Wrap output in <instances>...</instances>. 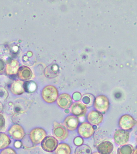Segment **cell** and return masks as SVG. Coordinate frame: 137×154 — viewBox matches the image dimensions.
<instances>
[{
  "label": "cell",
  "instance_id": "obj_1",
  "mask_svg": "<svg viewBox=\"0 0 137 154\" xmlns=\"http://www.w3.org/2000/svg\"><path fill=\"white\" fill-rule=\"evenodd\" d=\"M41 94L44 100L49 104L55 102L59 96V92L57 88L51 85L45 86L42 90Z\"/></svg>",
  "mask_w": 137,
  "mask_h": 154
},
{
  "label": "cell",
  "instance_id": "obj_2",
  "mask_svg": "<svg viewBox=\"0 0 137 154\" xmlns=\"http://www.w3.org/2000/svg\"><path fill=\"white\" fill-rule=\"evenodd\" d=\"M94 107L98 112L101 113H105L109 109V100L105 95H99L94 100Z\"/></svg>",
  "mask_w": 137,
  "mask_h": 154
},
{
  "label": "cell",
  "instance_id": "obj_3",
  "mask_svg": "<svg viewBox=\"0 0 137 154\" xmlns=\"http://www.w3.org/2000/svg\"><path fill=\"white\" fill-rule=\"evenodd\" d=\"M47 137V133L43 128H37L33 129L30 132V138L31 142L38 145L42 142Z\"/></svg>",
  "mask_w": 137,
  "mask_h": 154
},
{
  "label": "cell",
  "instance_id": "obj_4",
  "mask_svg": "<svg viewBox=\"0 0 137 154\" xmlns=\"http://www.w3.org/2000/svg\"><path fill=\"white\" fill-rule=\"evenodd\" d=\"M41 143V147L45 151L52 152L56 150L58 146V140L53 136L46 137Z\"/></svg>",
  "mask_w": 137,
  "mask_h": 154
},
{
  "label": "cell",
  "instance_id": "obj_5",
  "mask_svg": "<svg viewBox=\"0 0 137 154\" xmlns=\"http://www.w3.org/2000/svg\"><path fill=\"white\" fill-rule=\"evenodd\" d=\"M53 133L56 139L60 141L65 140L68 136V130L63 125L57 122H54Z\"/></svg>",
  "mask_w": 137,
  "mask_h": 154
},
{
  "label": "cell",
  "instance_id": "obj_6",
  "mask_svg": "<svg viewBox=\"0 0 137 154\" xmlns=\"http://www.w3.org/2000/svg\"><path fill=\"white\" fill-rule=\"evenodd\" d=\"M136 121L131 116L125 114L122 116L119 121V125L122 130H132L136 124Z\"/></svg>",
  "mask_w": 137,
  "mask_h": 154
},
{
  "label": "cell",
  "instance_id": "obj_7",
  "mask_svg": "<svg viewBox=\"0 0 137 154\" xmlns=\"http://www.w3.org/2000/svg\"><path fill=\"white\" fill-rule=\"evenodd\" d=\"M87 111V106L79 101L74 102L70 107V113L77 117L85 116Z\"/></svg>",
  "mask_w": 137,
  "mask_h": 154
},
{
  "label": "cell",
  "instance_id": "obj_8",
  "mask_svg": "<svg viewBox=\"0 0 137 154\" xmlns=\"http://www.w3.org/2000/svg\"><path fill=\"white\" fill-rule=\"evenodd\" d=\"M94 131L92 125L88 122H84L81 124L77 130L78 134L85 139L91 137L94 135Z\"/></svg>",
  "mask_w": 137,
  "mask_h": 154
},
{
  "label": "cell",
  "instance_id": "obj_9",
  "mask_svg": "<svg viewBox=\"0 0 137 154\" xmlns=\"http://www.w3.org/2000/svg\"><path fill=\"white\" fill-rule=\"evenodd\" d=\"M8 133L12 139L18 140H22L25 134L23 127L18 124L13 125L9 129Z\"/></svg>",
  "mask_w": 137,
  "mask_h": 154
},
{
  "label": "cell",
  "instance_id": "obj_10",
  "mask_svg": "<svg viewBox=\"0 0 137 154\" xmlns=\"http://www.w3.org/2000/svg\"><path fill=\"white\" fill-rule=\"evenodd\" d=\"M129 138V132L126 130L122 129L117 130L114 134V142L119 146H122L127 143Z\"/></svg>",
  "mask_w": 137,
  "mask_h": 154
},
{
  "label": "cell",
  "instance_id": "obj_11",
  "mask_svg": "<svg viewBox=\"0 0 137 154\" xmlns=\"http://www.w3.org/2000/svg\"><path fill=\"white\" fill-rule=\"evenodd\" d=\"M73 99L71 96L68 94L63 93L58 96L57 100V105L61 108L67 109L72 104Z\"/></svg>",
  "mask_w": 137,
  "mask_h": 154
},
{
  "label": "cell",
  "instance_id": "obj_12",
  "mask_svg": "<svg viewBox=\"0 0 137 154\" xmlns=\"http://www.w3.org/2000/svg\"><path fill=\"white\" fill-rule=\"evenodd\" d=\"M79 122L78 117L73 115H69L64 120V126L69 131H74L78 128Z\"/></svg>",
  "mask_w": 137,
  "mask_h": 154
},
{
  "label": "cell",
  "instance_id": "obj_13",
  "mask_svg": "<svg viewBox=\"0 0 137 154\" xmlns=\"http://www.w3.org/2000/svg\"><path fill=\"white\" fill-rule=\"evenodd\" d=\"M87 119L89 123L91 125H99L103 122V115L97 111H92L87 115Z\"/></svg>",
  "mask_w": 137,
  "mask_h": 154
},
{
  "label": "cell",
  "instance_id": "obj_14",
  "mask_svg": "<svg viewBox=\"0 0 137 154\" xmlns=\"http://www.w3.org/2000/svg\"><path fill=\"white\" fill-rule=\"evenodd\" d=\"M114 149V146L111 141H103L98 146L97 150L101 154H111Z\"/></svg>",
  "mask_w": 137,
  "mask_h": 154
},
{
  "label": "cell",
  "instance_id": "obj_15",
  "mask_svg": "<svg viewBox=\"0 0 137 154\" xmlns=\"http://www.w3.org/2000/svg\"><path fill=\"white\" fill-rule=\"evenodd\" d=\"M24 82L23 81H15L11 85V91L12 94L15 95H20L23 94L25 92Z\"/></svg>",
  "mask_w": 137,
  "mask_h": 154
},
{
  "label": "cell",
  "instance_id": "obj_16",
  "mask_svg": "<svg viewBox=\"0 0 137 154\" xmlns=\"http://www.w3.org/2000/svg\"><path fill=\"white\" fill-rule=\"evenodd\" d=\"M17 73L19 78L22 81L29 80L32 77V71L26 66L20 67Z\"/></svg>",
  "mask_w": 137,
  "mask_h": 154
},
{
  "label": "cell",
  "instance_id": "obj_17",
  "mask_svg": "<svg viewBox=\"0 0 137 154\" xmlns=\"http://www.w3.org/2000/svg\"><path fill=\"white\" fill-rule=\"evenodd\" d=\"M19 68L18 62L16 60H13L7 65L5 70L8 75H12L17 73Z\"/></svg>",
  "mask_w": 137,
  "mask_h": 154
},
{
  "label": "cell",
  "instance_id": "obj_18",
  "mask_svg": "<svg viewBox=\"0 0 137 154\" xmlns=\"http://www.w3.org/2000/svg\"><path fill=\"white\" fill-rule=\"evenodd\" d=\"M59 73V69L56 65H51L46 68L45 75L47 77L53 78L57 76Z\"/></svg>",
  "mask_w": 137,
  "mask_h": 154
},
{
  "label": "cell",
  "instance_id": "obj_19",
  "mask_svg": "<svg viewBox=\"0 0 137 154\" xmlns=\"http://www.w3.org/2000/svg\"><path fill=\"white\" fill-rule=\"evenodd\" d=\"M11 143V138L6 134L0 132V150L8 148Z\"/></svg>",
  "mask_w": 137,
  "mask_h": 154
},
{
  "label": "cell",
  "instance_id": "obj_20",
  "mask_svg": "<svg viewBox=\"0 0 137 154\" xmlns=\"http://www.w3.org/2000/svg\"><path fill=\"white\" fill-rule=\"evenodd\" d=\"M134 150V147L132 145L126 144L118 148L117 154H133Z\"/></svg>",
  "mask_w": 137,
  "mask_h": 154
},
{
  "label": "cell",
  "instance_id": "obj_21",
  "mask_svg": "<svg viewBox=\"0 0 137 154\" xmlns=\"http://www.w3.org/2000/svg\"><path fill=\"white\" fill-rule=\"evenodd\" d=\"M55 153L56 154H71V149L67 144L61 143L58 145Z\"/></svg>",
  "mask_w": 137,
  "mask_h": 154
},
{
  "label": "cell",
  "instance_id": "obj_22",
  "mask_svg": "<svg viewBox=\"0 0 137 154\" xmlns=\"http://www.w3.org/2000/svg\"><path fill=\"white\" fill-rule=\"evenodd\" d=\"M92 149L86 144L82 145L75 149V154H92Z\"/></svg>",
  "mask_w": 137,
  "mask_h": 154
},
{
  "label": "cell",
  "instance_id": "obj_23",
  "mask_svg": "<svg viewBox=\"0 0 137 154\" xmlns=\"http://www.w3.org/2000/svg\"><path fill=\"white\" fill-rule=\"evenodd\" d=\"M24 88L25 91H26L28 93H32L35 91L36 89L37 85L34 82L32 81H29L24 83Z\"/></svg>",
  "mask_w": 137,
  "mask_h": 154
},
{
  "label": "cell",
  "instance_id": "obj_24",
  "mask_svg": "<svg viewBox=\"0 0 137 154\" xmlns=\"http://www.w3.org/2000/svg\"><path fill=\"white\" fill-rule=\"evenodd\" d=\"M92 99V98L91 97H89L87 95L84 96L83 98V103L86 106H91L93 103Z\"/></svg>",
  "mask_w": 137,
  "mask_h": 154
},
{
  "label": "cell",
  "instance_id": "obj_25",
  "mask_svg": "<svg viewBox=\"0 0 137 154\" xmlns=\"http://www.w3.org/2000/svg\"><path fill=\"white\" fill-rule=\"evenodd\" d=\"M5 128V120L3 115L0 113V131H3Z\"/></svg>",
  "mask_w": 137,
  "mask_h": 154
},
{
  "label": "cell",
  "instance_id": "obj_26",
  "mask_svg": "<svg viewBox=\"0 0 137 154\" xmlns=\"http://www.w3.org/2000/svg\"><path fill=\"white\" fill-rule=\"evenodd\" d=\"M0 154H17L14 149L11 148H7L3 149Z\"/></svg>",
  "mask_w": 137,
  "mask_h": 154
},
{
  "label": "cell",
  "instance_id": "obj_27",
  "mask_svg": "<svg viewBox=\"0 0 137 154\" xmlns=\"http://www.w3.org/2000/svg\"><path fill=\"white\" fill-rule=\"evenodd\" d=\"M74 143L77 146H79L83 143L84 140L83 138L80 137H77L74 139Z\"/></svg>",
  "mask_w": 137,
  "mask_h": 154
},
{
  "label": "cell",
  "instance_id": "obj_28",
  "mask_svg": "<svg viewBox=\"0 0 137 154\" xmlns=\"http://www.w3.org/2000/svg\"><path fill=\"white\" fill-rule=\"evenodd\" d=\"M5 64L4 61L0 59V75L4 73L5 71Z\"/></svg>",
  "mask_w": 137,
  "mask_h": 154
},
{
  "label": "cell",
  "instance_id": "obj_29",
  "mask_svg": "<svg viewBox=\"0 0 137 154\" xmlns=\"http://www.w3.org/2000/svg\"><path fill=\"white\" fill-rule=\"evenodd\" d=\"M81 98V95L80 93H78V92L74 93L73 95V98L75 100H80Z\"/></svg>",
  "mask_w": 137,
  "mask_h": 154
},
{
  "label": "cell",
  "instance_id": "obj_30",
  "mask_svg": "<svg viewBox=\"0 0 137 154\" xmlns=\"http://www.w3.org/2000/svg\"><path fill=\"white\" fill-rule=\"evenodd\" d=\"M3 106L2 102H0V113L3 111Z\"/></svg>",
  "mask_w": 137,
  "mask_h": 154
},
{
  "label": "cell",
  "instance_id": "obj_31",
  "mask_svg": "<svg viewBox=\"0 0 137 154\" xmlns=\"http://www.w3.org/2000/svg\"><path fill=\"white\" fill-rule=\"evenodd\" d=\"M92 154H101L99 152H93V153Z\"/></svg>",
  "mask_w": 137,
  "mask_h": 154
},
{
  "label": "cell",
  "instance_id": "obj_32",
  "mask_svg": "<svg viewBox=\"0 0 137 154\" xmlns=\"http://www.w3.org/2000/svg\"><path fill=\"white\" fill-rule=\"evenodd\" d=\"M137 154V149H136H136H135L134 153H133V154Z\"/></svg>",
  "mask_w": 137,
  "mask_h": 154
}]
</instances>
